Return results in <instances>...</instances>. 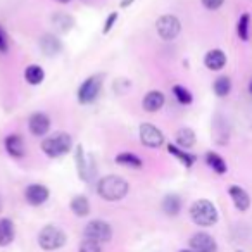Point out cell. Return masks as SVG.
<instances>
[{"instance_id": "obj_36", "label": "cell", "mask_w": 252, "mask_h": 252, "mask_svg": "<svg viewBox=\"0 0 252 252\" xmlns=\"http://www.w3.org/2000/svg\"><path fill=\"white\" fill-rule=\"evenodd\" d=\"M249 92L252 94V80H251V83H249Z\"/></svg>"}, {"instance_id": "obj_22", "label": "cell", "mask_w": 252, "mask_h": 252, "mask_svg": "<svg viewBox=\"0 0 252 252\" xmlns=\"http://www.w3.org/2000/svg\"><path fill=\"white\" fill-rule=\"evenodd\" d=\"M43 78H45V71H43V67L38 66V64H30L25 69V80L28 81L30 85H33V87L42 83Z\"/></svg>"}, {"instance_id": "obj_9", "label": "cell", "mask_w": 252, "mask_h": 252, "mask_svg": "<svg viewBox=\"0 0 252 252\" xmlns=\"http://www.w3.org/2000/svg\"><path fill=\"white\" fill-rule=\"evenodd\" d=\"M190 251L193 252H218V244L209 233L206 231H199L193 233L189 240Z\"/></svg>"}, {"instance_id": "obj_12", "label": "cell", "mask_w": 252, "mask_h": 252, "mask_svg": "<svg viewBox=\"0 0 252 252\" xmlns=\"http://www.w3.org/2000/svg\"><path fill=\"white\" fill-rule=\"evenodd\" d=\"M74 161H76V169H78V176H80L83 182H90L92 173H94V164H92V158H88L85 154L83 147L78 145L76 152H74Z\"/></svg>"}, {"instance_id": "obj_25", "label": "cell", "mask_w": 252, "mask_h": 252, "mask_svg": "<svg viewBox=\"0 0 252 252\" xmlns=\"http://www.w3.org/2000/svg\"><path fill=\"white\" fill-rule=\"evenodd\" d=\"M116 162L119 166H126V168H131V169H140L144 166L142 159L138 156L131 154V152H123V154L116 156Z\"/></svg>"}, {"instance_id": "obj_32", "label": "cell", "mask_w": 252, "mask_h": 252, "mask_svg": "<svg viewBox=\"0 0 252 252\" xmlns=\"http://www.w3.org/2000/svg\"><path fill=\"white\" fill-rule=\"evenodd\" d=\"M9 50V36L4 32V28L0 26V54H7Z\"/></svg>"}, {"instance_id": "obj_23", "label": "cell", "mask_w": 252, "mask_h": 252, "mask_svg": "<svg viewBox=\"0 0 252 252\" xmlns=\"http://www.w3.org/2000/svg\"><path fill=\"white\" fill-rule=\"evenodd\" d=\"M71 211L74 213V216L85 218L90 214V202L85 195H76L71 200Z\"/></svg>"}, {"instance_id": "obj_33", "label": "cell", "mask_w": 252, "mask_h": 252, "mask_svg": "<svg viewBox=\"0 0 252 252\" xmlns=\"http://www.w3.org/2000/svg\"><path fill=\"white\" fill-rule=\"evenodd\" d=\"M200 2L207 11H218L224 4V0H200Z\"/></svg>"}, {"instance_id": "obj_7", "label": "cell", "mask_w": 252, "mask_h": 252, "mask_svg": "<svg viewBox=\"0 0 252 252\" xmlns=\"http://www.w3.org/2000/svg\"><path fill=\"white\" fill-rule=\"evenodd\" d=\"M83 235L88 240H94V242H97V244H105V242H109L112 238V228H111V224L105 223V221L94 220L85 226Z\"/></svg>"}, {"instance_id": "obj_20", "label": "cell", "mask_w": 252, "mask_h": 252, "mask_svg": "<svg viewBox=\"0 0 252 252\" xmlns=\"http://www.w3.org/2000/svg\"><path fill=\"white\" fill-rule=\"evenodd\" d=\"M168 152L171 156H175V158L178 159L185 168H192V166L195 164V156L190 154V152H187V151H183V149L178 147V145L168 144Z\"/></svg>"}, {"instance_id": "obj_37", "label": "cell", "mask_w": 252, "mask_h": 252, "mask_svg": "<svg viewBox=\"0 0 252 252\" xmlns=\"http://www.w3.org/2000/svg\"><path fill=\"white\" fill-rule=\"evenodd\" d=\"M180 252H193V251H190V249H183V251H180Z\"/></svg>"}, {"instance_id": "obj_39", "label": "cell", "mask_w": 252, "mask_h": 252, "mask_svg": "<svg viewBox=\"0 0 252 252\" xmlns=\"http://www.w3.org/2000/svg\"><path fill=\"white\" fill-rule=\"evenodd\" d=\"M238 252H242V251H238Z\"/></svg>"}, {"instance_id": "obj_6", "label": "cell", "mask_w": 252, "mask_h": 252, "mask_svg": "<svg viewBox=\"0 0 252 252\" xmlns=\"http://www.w3.org/2000/svg\"><path fill=\"white\" fill-rule=\"evenodd\" d=\"M156 30H158V35L161 40L166 42H171L182 32V23L176 16L173 14H164L156 21Z\"/></svg>"}, {"instance_id": "obj_11", "label": "cell", "mask_w": 252, "mask_h": 252, "mask_svg": "<svg viewBox=\"0 0 252 252\" xmlns=\"http://www.w3.org/2000/svg\"><path fill=\"white\" fill-rule=\"evenodd\" d=\"M28 128L35 137H45L50 130V118L45 112H33L28 119Z\"/></svg>"}, {"instance_id": "obj_17", "label": "cell", "mask_w": 252, "mask_h": 252, "mask_svg": "<svg viewBox=\"0 0 252 252\" xmlns=\"http://www.w3.org/2000/svg\"><path fill=\"white\" fill-rule=\"evenodd\" d=\"M40 49H42V52L45 54V56L52 57V56H57V54L63 50V43H61V40L57 38V36L47 33V35H43L42 38H40Z\"/></svg>"}, {"instance_id": "obj_2", "label": "cell", "mask_w": 252, "mask_h": 252, "mask_svg": "<svg viewBox=\"0 0 252 252\" xmlns=\"http://www.w3.org/2000/svg\"><path fill=\"white\" fill-rule=\"evenodd\" d=\"M71 147H73V138H71V135L66 133V131H56L54 135H50V137L42 140L43 154L52 159L66 156L67 152L71 151Z\"/></svg>"}, {"instance_id": "obj_13", "label": "cell", "mask_w": 252, "mask_h": 252, "mask_svg": "<svg viewBox=\"0 0 252 252\" xmlns=\"http://www.w3.org/2000/svg\"><path fill=\"white\" fill-rule=\"evenodd\" d=\"M4 147H5V151H7V154L14 159H21V158H25V154H26L25 140H23V137L18 133L7 135L4 140Z\"/></svg>"}, {"instance_id": "obj_26", "label": "cell", "mask_w": 252, "mask_h": 252, "mask_svg": "<svg viewBox=\"0 0 252 252\" xmlns=\"http://www.w3.org/2000/svg\"><path fill=\"white\" fill-rule=\"evenodd\" d=\"M213 90L218 97H226L231 90V80L228 76H220L218 80H214V85H213Z\"/></svg>"}, {"instance_id": "obj_30", "label": "cell", "mask_w": 252, "mask_h": 252, "mask_svg": "<svg viewBox=\"0 0 252 252\" xmlns=\"http://www.w3.org/2000/svg\"><path fill=\"white\" fill-rule=\"evenodd\" d=\"M78 252H102V249H100V244L85 238L80 244V247H78Z\"/></svg>"}, {"instance_id": "obj_3", "label": "cell", "mask_w": 252, "mask_h": 252, "mask_svg": "<svg viewBox=\"0 0 252 252\" xmlns=\"http://www.w3.org/2000/svg\"><path fill=\"white\" fill-rule=\"evenodd\" d=\"M190 218L197 226H213L218 223V209L211 200L199 199L190 206Z\"/></svg>"}, {"instance_id": "obj_1", "label": "cell", "mask_w": 252, "mask_h": 252, "mask_svg": "<svg viewBox=\"0 0 252 252\" xmlns=\"http://www.w3.org/2000/svg\"><path fill=\"white\" fill-rule=\"evenodd\" d=\"M128 190H130L128 182L118 175H107L98 180L97 183V193L107 202H118V200L125 199Z\"/></svg>"}, {"instance_id": "obj_34", "label": "cell", "mask_w": 252, "mask_h": 252, "mask_svg": "<svg viewBox=\"0 0 252 252\" xmlns=\"http://www.w3.org/2000/svg\"><path fill=\"white\" fill-rule=\"evenodd\" d=\"M133 2H135V0H121V4H119V5H121L123 9H126V7H130Z\"/></svg>"}, {"instance_id": "obj_35", "label": "cell", "mask_w": 252, "mask_h": 252, "mask_svg": "<svg viewBox=\"0 0 252 252\" xmlns=\"http://www.w3.org/2000/svg\"><path fill=\"white\" fill-rule=\"evenodd\" d=\"M57 2H59V4H69L71 0H57Z\"/></svg>"}, {"instance_id": "obj_10", "label": "cell", "mask_w": 252, "mask_h": 252, "mask_svg": "<svg viewBox=\"0 0 252 252\" xmlns=\"http://www.w3.org/2000/svg\"><path fill=\"white\" fill-rule=\"evenodd\" d=\"M49 195H50L49 189L45 185H42V183H32L25 190L26 202L32 204V206H42V204H45L49 200Z\"/></svg>"}, {"instance_id": "obj_19", "label": "cell", "mask_w": 252, "mask_h": 252, "mask_svg": "<svg viewBox=\"0 0 252 252\" xmlns=\"http://www.w3.org/2000/svg\"><path fill=\"white\" fill-rule=\"evenodd\" d=\"M175 140H176V145L182 149H192L197 142V137H195V131L192 128H180L175 135Z\"/></svg>"}, {"instance_id": "obj_24", "label": "cell", "mask_w": 252, "mask_h": 252, "mask_svg": "<svg viewBox=\"0 0 252 252\" xmlns=\"http://www.w3.org/2000/svg\"><path fill=\"white\" fill-rule=\"evenodd\" d=\"M162 211H164L168 216H176V214L182 211V199L175 193H169L162 199Z\"/></svg>"}, {"instance_id": "obj_5", "label": "cell", "mask_w": 252, "mask_h": 252, "mask_svg": "<svg viewBox=\"0 0 252 252\" xmlns=\"http://www.w3.org/2000/svg\"><path fill=\"white\" fill-rule=\"evenodd\" d=\"M102 83H104V74H92V76H88L80 85V88H78V102L83 105L92 104L98 97V94H100Z\"/></svg>"}, {"instance_id": "obj_4", "label": "cell", "mask_w": 252, "mask_h": 252, "mask_svg": "<svg viewBox=\"0 0 252 252\" xmlns=\"http://www.w3.org/2000/svg\"><path fill=\"white\" fill-rule=\"evenodd\" d=\"M67 237L59 226H54V224H47L40 230L38 233V244L43 251H57L66 244Z\"/></svg>"}, {"instance_id": "obj_38", "label": "cell", "mask_w": 252, "mask_h": 252, "mask_svg": "<svg viewBox=\"0 0 252 252\" xmlns=\"http://www.w3.org/2000/svg\"><path fill=\"white\" fill-rule=\"evenodd\" d=\"M0 209H2V199H0Z\"/></svg>"}, {"instance_id": "obj_8", "label": "cell", "mask_w": 252, "mask_h": 252, "mask_svg": "<svg viewBox=\"0 0 252 252\" xmlns=\"http://www.w3.org/2000/svg\"><path fill=\"white\" fill-rule=\"evenodd\" d=\"M138 135H140V142L145 147L158 149L164 144V133L159 130L158 126L151 125V123H142Z\"/></svg>"}, {"instance_id": "obj_18", "label": "cell", "mask_w": 252, "mask_h": 252, "mask_svg": "<svg viewBox=\"0 0 252 252\" xmlns=\"http://www.w3.org/2000/svg\"><path fill=\"white\" fill-rule=\"evenodd\" d=\"M14 223L9 218H0V247H5L14 240Z\"/></svg>"}, {"instance_id": "obj_14", "label": "cell", "mask_w": 252, "mask_h": 252, "mask_svg": "<svg viewBox=\"0 0 252 252\" xmlns=\"http://www.w3.org/2000/svg\"><path fill=\"white\" fill-rule=\"evenodd\" d=\"M166 98L164 94L159 90H151L144 95V100H142V107H144L145 112H158L162 109Z\"/></svg>"}, {"instance_id": "obj_15", "label": "cell", "mask_w": 252, "mask_h": 252, "mask_svg": "<svg viewBox=\"0 0 252 252\" xmlns=\"http://www.w3.org/2000/svg\"><path fill=\"white\" fill-rule=\"evenodd\" d=\"M228 193H230V199H231V202H233V206L237 207L240 213H245V211L251 207V197H249V193L245 192L242 187L231 185L230 189H228Z\"/></svg>"}, {"instance_id": "obj_31", "label": "cell", "mask_w": 252, "mask_h": 252, "mask_svg": "<svg viewBox=\"0 0 252 252\" xmlns=\"http://www.w3.org/2000/svg\"><path fill=\"white\" fill-rule=\"evenodd\" d=\"M116 21H118V12H111V14H109V18L105 19L104 28H102V33H104V35H107V33L112 30V26H114Z\"/></svg>"}, {"instance_id": "obj_16", "label": "cell", "mask_w": 252, "mask_h": 252, "mask_svg": "<svg viewBox=\"0 0 252 252\" xmlns=\"http://www.w3.org/2000/svg\"><path fill=\"white\" fill-rule=\"evenodd\" d=\"M204 64H206L207 69L211 71H221L226 66V54L221 49H213L206 54L204 57Z\"/></svg>"}, {"instance_id": "obj_27", "label": "cell", "mask_w": 252, "mask_h": 252, "mask_svg": "<svg viewBox=\"0 0 252 252\" xmlns=\"http://www.w3.org/2000/svg\"><path fill=\"white\" fill-rule=\"evenodd\" d=\"M249 28H251V16L245 12V14L240 16L237 23V35L242 42H247L249 40Z\"/></svg>"}, {"instance_id": "obj_29", "label": "cell", "mask_w": 252, "mask_h": 252, "mask_svg": "<svg viewBox=\"0 0 252 252\" xmlns=\"http://www.w3.org/2000/svg\"><path fill=\"white\" fill-rule=\"evenodd\" d=\"M52 21H54V25L57 26L59 32H69V30L74 26V19L67 14H56L52 18Z\"/></svg>"}, {"instance_id": "obj_28", "label": "cell", "mask_w": 252, "mask_h": 252, "mask_svg": "<svg viewBox=\"0 0 252 252\" xmlns=\"http://www.w3.org/2000/svg\"><path fill=\"white\" fill-rule=\"evenodd\" d=\"M173 95H175L176 100L183 105L192 104V100H193V95L190 94V90H187V88L182 87V85H175V87H173Z\"/></svg>"}, {"instance_id": "obj_21", "label": "cell", "mask_w": 252, "mask_h": 252, "mask_svg": "<svg viewBox=\"0 0 252 252\" xmlns=\"http://www.w3.org/2000/svg\"><path fill=\"white\" fill-rule=\"evenodd\" d=\"M206 164L209 166L214 173H218V175H224V173L228 171L226 161H224L220 154H216V152H213V151L206 154Z\"/></svg>"}]
</instances>
